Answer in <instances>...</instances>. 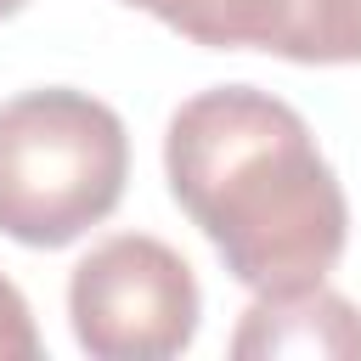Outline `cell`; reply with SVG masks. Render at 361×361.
<instances>
[{"label":"cell","instance_id":"8","mask_svg":"<svg viewBox=\"0 0 361 361\" xmlns=\"http://www.w3.org/2000/svg\"><path fill=\"white\" fill-rule=\"evenodd\" d=\"M23 6H28V0H0V23H6V17H17Z\"/></svg>","mask_w":361,"mask_h":361},{"label":"cell","instance_id":"5","mask_svg":"<svg viewBox=\"0 0 361 361\" xmlns=\"http://www.w3.org/2000/svg\"><path fill=\"white\" fill-rule=\"evenodd\" d=\"M254 51L305 68L361 62V0H259Z\"/></svg>","mask_w":361,"mask_h":361},{"label":"cell","instance_id":"1","mask_svg":"<svg viewBox=\"0 0 361 361\" xmlns=\"http://www.w3.org/2000/svg\"><path fill=\"white\" fill-rule=\"evenodd\" d=\"M164 175L226 271L254 288L322 282L350 243V203L299 107L254 85H214L175 107Z\"/></svg>","mask_w":361,"mask_h":361},{"label":"cell","instance_id":"6","mask_svg":"<svg viewBox=\"0 0 361 361\" xmlns=\"http://www.w3.org/2000/svg\"><path fill=\"white\" fill-rule=\"evenodd\" d=\"M147 17H158L164 28H175L192 45L209 51H243V28H248V0H124Z\"/></svg>","mask_w":361,"mask_h":361},{"label":"cell","instance_id":"7","mask_svg":"<svg viewBox=\"0 0 361 361\" xmlns=\"http://www.w3.org/2000/svg\"><path fill=\"white\" fill-rule=\"evenodd\" d=\"M39 327L11 276H0V361H39Z\"/></svg>","mask_w":361,"mask_h":361},{"label":"cell","instance_id":"4","mask_svg":"<svg viewBox=\"0 0 361 361\" xmlns=\"http://www.w3.org/2000/svg\"><path fill=\"white\" fill-rule=\"evenodd\" d=\"M231 355L237 361H276V355L361 361V310L327 282L259 293L231 333Z\"/></svg>","mask_w":361,"mask_h":361},{"label":"cell","instance_id":"3","mask_svg":"<svg viewBox=\"0 0 361 361\" xmlns=\"http://www.w3.org/2000/svg\"><path fill=\"white\" fill-rule=\"evenodd\" d=\"M68 322L90 361H169L197 338L203 288L164 237L118 231L73 265Z\"/></svg>","mask_w":361,"mask_h":361},{"label":"cell","instance_id":"2","mask_svg":"<svg viewBox=\"0 0 361 361\" xmlns=\"http://www.w3.org/2000/svg\"><path fill=\"white\" fill-rule=\"evenodd\" d=\"M130 180L124 118L73 85L0 102V237L68 248L102 226Z\"/></svg>","mask_w":361,"mask_h":361}]
</instances>
